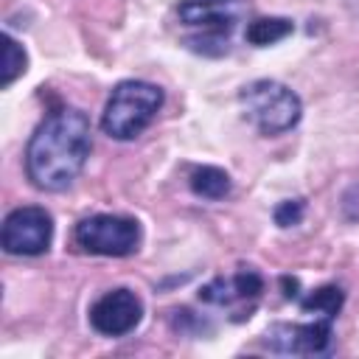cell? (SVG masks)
I'll return each instance as SVG.
<instances>
[{
  "label": "cell",
  "instance_id": "6da1fadb",
  "mask_svg": "<svg viewBox=\"0 0 359 359\" xmlns=\"http://www.w3.org/2000/svg\"><path fill=\"white\" fill-rule=\"evenodd\" d=\"M90 118L76 107H59L34 129L25 146V174L39 191H65L81 174L93 137Z\"/></svg>",
  "mask_w": 359,
  "mask_h": 359
},
{
  "label": "cell",
  "instance_id": "7a4b0ae2",
  "mask_svg": "<svg viewBox=\"0 0 359 359\" xmlns=\"http://www.w3.org/2000/svg\"><path fill=\"white\" fill-rule=\"evenodd\" d=\"M160 107H163V90L157 84L140 79L118 81L104 107L101 129L112 140H135L154 121Z\"/></svg>",
  "mask_w": 359,
  "mask_h": 359
},
{
  "label": "cell",
  "instance_id": "3957f363",
  "mask_svg": "<svg viewBox=\"0 0 359 359\" xmlns=\"http://www.w3.org/2000/svg\"><path fill=\"white\" fill-rule=\"evenodd\" d=\"M244 8H247V0H182L177 6V17L188 28L199 31L196 36L185 39L188 48L208 56L227 53L230 34L241 20Z\"/></svg>",
  "mask_w": 359,
  "mask_h": 359
},
{
  "label": "cell",
  "instance_id": "277c9868",
  "mask_svg": "<svg viewBox=\"0 0 359 359\" xmlns=\"http://www.w3.org/2000/svg\"><path fill=\"white\" fill-rule=\"evenodd\" d=\"M244 118L261 132V135H280L289 132L300 115L303 104L294 90H289L280 81L272 79H255L238 93Z\"/></svg>",
  "mask_w": 359,
  "mask_h": 359
},
{
  "label": "cell",
  "instance_id": "5b68a950",
  "mask_svg": "<svg viewBox=\"0 0 359 359\" xmlns=\"http://www.w3.org/2000/svg\"><path fill=\"white\" fill-rule=\"evenodd\" d=\"M76 244L84 252L123 258L140 247V224L129 216L115 213H95L76 224Z\"/></svg>",
  "mask_w": 359,
  "mask_h": 359
},
{
  "label": "cell",
  "instance_id": "8992f818",
  "mask_svg": "<svg viewBox=\"0 0 359 359\" xmlns=\"http://www.w3.org/2000/svg\"><path fill=\"white\" fill-rule=\"evenodd\" d=\"M53 241V219L39 205L14 208L0 233V244L8 255H42Z\"/></svg>",
  "mask_w": 359,
  "mask_h": 359
},
{
  "label": "cell",
  "instance_id": "52a82bcc",
  "mask_svg": "<svg viewBox=\"0 0 359 359\" xmlns=\"http://www.w3.org/2000/svg\"><path fill=\"white\" fill-rule=\"evenodd\" d=\"M334 320L314 317L311 323H275L266 328V345L275 353L286 356H314L328 351L334 328Z\"/></svg>",
  "mask_w": 359,
  "mask_h": 359
},
{
  "label": "cell",
  "instance_id": "ba28073f",
  "mask_svg": "<svg viewBox=\"0 0 359 359\" xmlns=\"http://www.w3.org/2000/svg\"><path fill=\"white\" fill-rule=\"evenodd\" d=\"M143 303L132 289H112L90 306V325L104 337H123L137 328Z\"/></svg>",
  "mask_w": 359,
  "mask_h": 359
},
{
  "label": "cell",
  "instance_id": "9c48e42d",
  "mask_svg": "<svg viewBox=\"0 0 359 359\" xmlns=\"http://www.w3.org/2000/svg\"><path fill=\"white\" fill-rule=\"evenodd\" d=\"M261 292H264V278L255 269H238L236 275L213 278L210 283H205L199 289V300L213 306H236L255 300Z\"/></svg>",
  "mask_w": 359,
  "mask_h": 359
},
{
  "label": "cell",
  "instance_id": "30bf717a",
  "mask_svg": "<svg viewBox=\"0 0 359 359\" xmlns=\"http://www.w3.org/2000/svg\"><path fill=\"white\" fill-rule=\"evenodd\" d=\"M188 182H191V191L196 194V196H202V199H224L227 194H230V174L224 171V168H219V165H196L194 171H191V177H188Z\"/></svg>",
  "mask_w": 359,
  "mask_h": 359
},
{
  "label": "cell",
  "instance_id": "8fae6325",
  "mask_svg": "<svg viewBox=\"0 0 359 359\" xmlns=\"http://www.w3.org/2000/svg\"><path fill=\"white\" fill-rule=\"evenodd\" d=\"M292 31H294V22L286 20V17H255L247 25L244 39L255 48H266V45H275V42L286 39Z\"/></svg>",
  "mask_w": 359,
  "mask_h": 359
},
{
  "label": "cell",
  "instance_id": "7c38bea8",
  "mask_svg": "<svg viewBox=\"0 0 359 359\" xmlns=\"http://www.w3.org/2000/svg\"><path fill=\"white\" fill-rule=\"evenodd\" d=\"M345 303V292L339 286H320L314 292H309L303 300H300V311L303 314H314V317H323V320H334L339 314Z\"/></svg>",
  "mask_w": 359,
  "mask_h": 359
},
{
  "label": "cell",
  "instance_id": "4fadbf2b",
  "mask_svg": "<svg viewBox=\"0 0 359 359\" xmlns=\"http://www.w3.org/2000/svg\"><path fill=\"white\" fill-rule=\"evenodd\" d=\"M25 65H28V56H25L22 45H20L14 36L3 34V67H0V87H3V90H6V87H11V84H14V79L25 73Z\"/></svg>",
  "mask_w": 359,
  "mask_h": 359
},
{
  "label": "cell",
  "instance_id": "5bb4252c",
  "mask_svg": "<svg viewBox=\"0 0 359 359\" xmlns=\"http://www.w3.org/2000/svg\"><path fill=\"white\" fill-rule=\"evenodd\" d=\"M303 213H306V202L303 199H286L275 208V224L278 227H294L303 222Z\"/></svg>",
  "mask_w": 359,
  "mask_h": 359
},
{
  "label": "cell",
  "instance_id": "9a60e30c",
  "mask_svg": "<svg viewBox=\"0 0 359 359\" xmlns=\"http://www.w3.org/2000/svg\"><path fill=\"white\" fill-rule=\"evenodd\" d=\"M280 283H283V289H286V292H283L286 297H297V278L283 275V278H280Z\"/></svg>",
  "mask_w": 359,
  "mask_h": 359
},
{
  "label": "cell",
  "instance_id": "2e32d148",
  "mask_svg": "<svg viewBox=\"0 0 359 359\" xmlns=\"http://www.w3.org/2000/svg\"><path fill=\"white\" fill-rule=\"evenodd\" d=\"M348 6H351V11L359 17V0H348Z\"/></svg>",
  "mask_w": 359,
  "mask_h": 359
}]
</instances>
